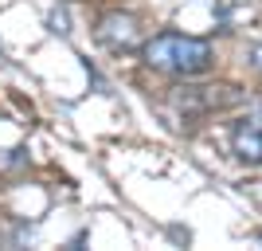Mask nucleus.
Masks as SVG:
<instances>
[{"instance_id":"1","label":"nucleus","mask_w":262,"mask_h":251,"mask_svg":"<svg viewBox=\"0 0 262 251\" xmlns=\"http://www.w3.org/2000/svg\"><path fill=\"white\" fill-rule=\"evenodd\" d=\"M141 59L153 71H164V75H176V79H192L215 67V51H211L208 40L180 35V32H161L153 40H145Z\"/></svg>"},{"instance_id":"2","label":"nucleus","mask_w":262,"mask_h":251,"mask_svg":"<svg viewBox=\"0 0 262 251\" xmlns=\"http://www.w3.org/2000/svg\"><path fill=\"white\" fill-rule=\"evenodd\" d=\"M235 102H243L239 87H176L168 94V106L180 118H204L211 110H227Z\"/></svg>"},{"instance_id":"3","label":"nucleus","mask_w":262,"mask_h":251,"mask_svg":"<svg viewBox=\"0 0 262 251\" xmlns=\"http://www.w3.org/2000/svg\"><path fill=\"white\" fill-rule=\"evenodd\" d=\"M94 35H98V44L110 47V51H133V47H137V20H133L129 12H110V16L98 20Z\"/></svg>"},{"instance_id":"4","label":"nucleus","mask_w":262,"mask_h":251,"mask_svg":"<svg viewBox=\"0 0 262 251\" xmlns=\"http://www.w3.org/2000/svg\"><path fill=\"white\" fill-rule=\"evenodd\" d=\"M231 149H235V157L247 165H262V122H239L235 126V133H231Z\"/></svg>"},{"instance_id":"5","label":"nucleus","mask_w":262,"mask_h":251,"mask_svg":"<svg viewBox=\"0 0 262 251\" xmlns=\"http://www.w3.org/2000/svg\"><path fill=\"white\" fill-rule=\"evenodd\" d=\"M47 24H51L55 35H71V20H67V12H51V16H47Z\"/></svg>"},{"instance_id":"6","label":"nucleus","mask_w":262,"mask_h":251,"mask_svg":"<svg viewBox=\"0 0 262 251\" xmlns=\"http://www.w3.org/2000/svg\"><path fill=\"white\" fill-rule=\"evenodd\" d=\"M247 59H251V67H254V71H262V44H254Z\"/></svg>"},{"instance_id":"7","label":"nucleus","mask_w":262,"mask_h":251,"mask_svg":"<svg viewBox=\"0 0 262 251\" xmlns=\"http://www.w3.org/2000/svg\"><path fill=\"white\" fill-rule=\"evenodd\" d=\"M0 59H4V47H0Z\"/></svg>"},{"instance_id":"8","label":"nucleus","mask_w":262,"mask_h":251,"mask_svg":"<svg viewBox=\"0 0 262 251\" xmlns=\"http://www.w3.org/2000/svg\"><path fill=\"white\" fill-rule=\"evenodd\" d=\"M258 243H262V236H258Z\"/></svg>"}]
</instances>
